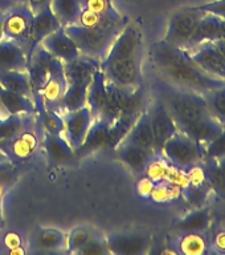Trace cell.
I'll list each match as a JSON object with an SVG mask.
<instances>
[{"instance_id": "cell-1", "label": "cell", "mask_w": 225, "mask_h": 255, "mask_svg": "<svg viewBox=\"0 0 225 255\" xmlns=\"http://www.w3.org/2000/svg\"><path fill=\"white\" fill-rule=\"evenodd\" d=\"M150 57L159 79L174 87L207 95L225 85L224 80L212 77L199 68L186 49L170 45L164 40L151 47Z\"/></svg>"}, {"instance_id": "cell-2", "label": "cell", "mask_w": 225, "mask_h": 255, "mask_svg": "<svg viewBox=\"0 0 225 255\" xmlns=\"http://www.w3.org/2000/svg\"><path fill=\"white\" fill-rule=\"evenodd\" d=\"M142 56V32L134 24H127L111 44L99 68L107 83L123 89H135L145 85Z\"/></svg>"}, {"instance_id": "cell-3", "label": "cell", "mask_w": 225, "mask_h": 255, "mask_svg": "<svg viewBox=\"0 0 225 255\" xmlns=\"http://www.w3.org/2000/svg\"><path fill=\"white\" fill-rule=\"evenodd\" d=\"M155 97L170 112L176 125L211 116L206 96L171 85L159 79L154 85Z\"/></svg>"}, {"instance_id": "cell-4", "label": "cell", "mask_w": 225, "mask_h": 255, "mask_svg": "<svg viewBox=\"0 0 225 255\" xmlns=\"http://www.w3.org/2000/svg\"><path fill=\"white\" fill-rule=\"evenodd\" d=\"M127 24L129 23L117 24L107 28H86L79 24H71L65 25L64 29L75 40L81 55L91 57L101 63L107 55L111 44L114 43L117 36Z\"/></svg>"}, {"instance_id": "cell-5", "label": "cell", "mask_w": 225, "mask_h": 255, "mask_svg": "<svg viewBox=\"0 0 225 255\" xmlns=\"http://www.w3.org/2000/svg\"><path fill=\"white\" fill-rule=\"evenodd\" d=\"M160 155L172 166L186 170L188 167L202 162L203 146L178 131L164 143Z\"/></svg>"}, {"instance_id": "cell-6", "label": "cell", "mask_w": 225, "mask_h": 255, "mask_svg": "<svg viewBox=\"0 0 225 255\" xmlns=\"http://www.w3.org/2000/svg\"><path fill=\"white\" fill-rule=\"evenodd\" d=\"M41 138L43 129L40 128L37 119L35 117L29 125H27L1 147V153L7 155L8 159L13 163L25 162L37 151L41 145Z\"/></svg>"}, {"instance_id": "cell-7", "label": "cell", "mask_w": 225, "mask_h": 255, "mask_svg": "<svg viewBox=\"0 0 225 255\" xmlns=\"http://www.w3.org/2000/svg\"><path fill=\"white\" fill-rule=\"evenodd\" d=\"M35 11L31 5L24 1L15 4L3 16V39H8L13 43L19 44L20 47L25 48L29 37L32 20Z\"/></svg>"}, {"instance_id": "cell-8", "label": "cell", "mask_w": 225, "mask_h": 255, "mask_svg": "<svg viewBox=\"0 0 225 255\" xmlns=\"http://www.w3.org/2000/svg\"><path fill=\"white\" fill-rule=\"evenodd\" d=\"M202 15V12L196 11L192 7L176 11L171 16L163 40L170 45L186 49Z\"/></svg>"}, {"instance_id": "cell-9", "label": "cell", "mask_w": 225, "mask_h": 255, "mask_svg": "<svg viewBox=\"0 0 225 255\" xmlns=\"http://www.w3.org/2000/svg\"><path fill=\"white\" fill-rule=\"evenodd\" d=\"M60 27H63L57 16L53 13L51 8V0H48L39 11L35 12L33 20H32L31 29H29V37L28 43L24 48L25 57H27V64L32 59V56L35 53L36 48L39 47L48 35H51L52 32L57 31Z\"/></svg>"}, {"instance_id": "cell-10", "label": "cell", "mask_w": 225, "mask_h": 255, "mask_svg": "<svg viewBox=\"0 0 225 255\" xmlns=\"http://www.w3.org/2000/svg\"><path fill=\"white\" fill-rule=\"evenodd\" d=\"M52 60H53V56L45 51L41 45H39L36 48L29 63L27 64V72L32 89V100L35 103L36 113H39L45 108L41 99V91L49 76V67H51Z\"/></svg>"}, {"instance_id": "cell-11", "label": "cell", "mask_w": 225, "mask_h": 255, "mask_svg": "<svg viewBox=\"0 0 225 255\" xmlns=\"http://www.w3.org/2000/svg\"><path fill=\"white\" fill-rule=\"evenodd\" d=\"M149 113H150V124L154 135V154L160 155L164 143L179 131L178 125L170 115V112L167 111V108L156 97L151 108H149Z\"/></svg>"}, {"instance_id": "cell-12", "label": "cell", "mask_w": 225, "mask_h": 255, "mask_svg": "<svg viewBox=\"0 0 225 255\" xmlns=\"http://www.w3.org/2000/svg\"><path fill=\"white\" fill-rule=\"evenodd\" d=\"M186 51L191 60L206 73L225 81V57L212 41L199 44Z\"/></svg>"}, {"instance_id": "cell-13", "label": "cell", "mask_w": 225, "mask_h": 255, "mask_svg": "<svg viewBox=\"0 0 225 255\" xmlns=\"http://www.w3.org/2000/svg\"><path fill=\"white\" fill-rule=\"evenodd\" d=\"M64 119V137L67 138L75 151L83 142L89 128L93 124V115L90 109L85 107L79 108L77 111L65 112L63 115Z\"/></svg>"}, {"instance_id": "cell-14", "label": "cell", "mask_w": 225, "mask_h": 255, "mask_svg": "<svg viewBox=\"0 0 225 255\" xmlns=\"http://www.w3.org/2000/svg\"><path fill=\"white\" fill-rule=\"evenodd\" d=\"M109 253L114 255H141L150 247V235L143 233H115L106 237Z\"/></svg>"}, {"instance_id": "cell-15", "label": "cell", "mask_w": 225, "mask_h": 255, "mask_svg": "<svg viewBox=\"0 0 225 255\" xmlns=\"http://www.w3.org/2000/svg\"><path fill=\"white\" fill-rule=\"evenodd\" d=\"M68 88V80L64 72V63L61 60L53 57L49 67V76L43 91H41V99L48 109H53L57 105L61 97L64 96Z\"/></svg>"}, {"instance_id": "cell-16", "label": "cell", "mask_w": 225, "mask_h": 255, "mask_svg": "<svg viewBox=\"0 0 225 255\" xmlns=\"http://www.w3.org/2000/svg\"><path fill=\"white\" fill-rule=\"evenodd\" d=\"M224 127L225 125H223L215 117L208 116V117H203L194 121L178 124V130L203 146L212 141L215 137H218Z\"/></svg>"}, {"instance_id": "cell-17", "label": "cell", "mask_w": 225, "mask_h": 255, "mask_svg": "<svg viewBox=\"0 0 225 255\" xmlns=\"http://www.w3.org/2000/svg\"><path fill=\"white\" fill-rule=\"evenodd\" d=\"M41 145L45 149L48 161L53 166H71L77 162L75 149L64 135L48 134L43 131Z\"/></svg>"}, {"instance_id": "cell-18", "label": "cell", "mask_w": 225, "mask_h": 255, "mask_svg": "<svg viewBox=\"0 0 225 255\" xmlns=\"http://www.w3.org/2000/svg\"><path fill=\"white\" fill-rule=\"evenodd\" d=\"M47 52H49L53 57L61 60L63 63H68L72 60L77 59L79 52L77 44L71 36L68 35L64 27H60L57 31L52 32L40 44Z\"/></svg>"}, {"instance_id": "cell-19", "label": "cell", "mask_w": 225, "mask_h": 255, "mask_svg": "<svg viewBox=\"0 0 225 255\" xmlns=\"http://www.w3.org/2000/svg\"><path fill=\"white\" fill-rule=\"evenodd\" d=\"M220 39H225V17L203 13L186 49H191L199 44Z\"/></svg>"}, {"instance_id": "cell-20", "label": "cell", "mask_w": 225, "mask_h": 255, "mask_svg": "<svg viewBox=\"0 0 225 255\" xmlns=\"http://www.w3.org/2000/svg\"><path fill=\"white\" fill-rule=\"evenodd\" d=\"M110 130V124L106 123L103 119H94L93 124L89 128L83 142L75 150L77 159H81L86 155L91 154L97 150H105L107 137Z\"/></svg>"}, {"instance_id": "cell-21", "label": "cell", "mask_w": 225, "mask_h": 255, "mask_svg": "<svg viewBox=\"0 0 225 255\" xmlns=\"http://www.w3.org/2000/svg\"><path fill=\"white\" fill-rule=\"evenodd\" d=\"M114 150L119 161H122L126 166L130 167L131 171L137 175L145 174L147 165L155 155L154 151L126 142H121Z\"/></svg>"}, {"instance_id": "cell-22", "label": "cell", "mask_w": 225, "mask_h": 255, "mask_svg": "<svg viewBox=\"0 0 225 255\" xmlns=\"http://www.w3.org/2000/svg\"><path fill=\"white\" fill-rule=\"evenodd\" d=\"M107 101V83L101 68L93 75L91 83L87 88L86 107L90 109L93 119H99Z\"/></svg>"}, {"instance_id": "cell-23", "label": "cell", "mask_w": 225, "mask_h": 255, "mask_svg": "<svg viewBox=\"0 0 225 255\" xmlns=\"http://www.w3.org/2000/svg\"><path fill=\"white\" fill-rule=\"evenodd\" d=\"M122 142L133 143L137 146H141L147 150L154 151V135L150 124V113L149 109H145L142 115L139 116L138 120L127 131L126 137L122 139Z\"/></svg>"}, {"instance_id": "cell-24", "label": "cell", "mask_w": 225, "mask_h": 255, "mask_svg": "<svg viewBox=\"0 0 225 255\" xmlns=\"http://www.w3.org/2000/svg\"><path fill=\"white\" fill-rule=\"evenodd\" d=\"M27 71V57L23 47L8 39L0 40V72Z\"/></svg>"}, {"instance_id": "cell-25", "label": "cell", "mask_w": 225, "mask_h": 255, "mask_svg": "<svg viewBox=\"0 0 225 255\" xmlns=\"http://www.w3.org/2000/svg\"><path fill=\"white\" fill-rule=\"evenodd\" d=\"M0 104L5 115H36V107L32 97L1 88Z\"/></svg>"}, {"instance_id": "cell-26", "label": "cell", "mask_w": 225, "mask_h": 255, "mask_svg": "<svg viewBox=\"0 0 225 255\" xmlns=\"http://www.w3.org/2000/svg\"><path fill=\"white\" fill-rule=\"evenodd\" d=\"M67 234L57 229H39L32 235L31 245L37 251H56L65 247Z\"/></svg>"}, {"instance_id": "cell-27", "label": "cell", "mask_w": 225, "mask_h": 255, "mask_svg": "<svg viewBox=\"0 0 225 255\" xmlns=\"http://www.w3.org/2000/svg\"><path fill=\"white\" fill-rule=\"evenodd\" d=\"M178 253L184 255H203L210 251V242L204 231H188L179 234Z\"/></svg>"}, {"instance_id": "cell-28", "label": "cell", "mask_w": 225, "mask_h": 255, "mask_svg": "<svg viewBox=\"0 0 225 255\" xmlns=\"http://www.w3.org/2000/svg\"><path fill=\"white\" fill-rule=\"evenodd\" d=\"M211 223V211L208 207H198L190 214L183 217L174 225V230L179 234L188 231H206Z\"/></svg>"}, {"instance_id": "cell-29", "label": "cell", "mask_w": 225, "mask_h": 255, "mask_svg": "<svg viewBox=\"0 0 225 255\" xmlns=\"http://www.w3.org/2000/svg\"><path fill=\"white\" fill-rule=\"evenodd\" d=\"M36 115H7L0 119V151L17 133L35 120Z\"/></svg>"}, {"instance_id": "cell-30", "label": "cell", "mask_w": 225, "mask_h": 255, "mask_svg": "<svg viewBox=\"0 0 225 255\" xmlns=\"http://www.w3.org/2000/svg\"><path fill=\"white\" fill-rule=\"evenodd\" d=\"M0 85L4 89L32 97L31 83L27 71L13 69V71L0 72Z\"/></svg>"}, {"instance_id": "cell-31", "label": "cell", "mask_w": 225, "mask_h": 255, "mask_svg": "<svg viewBox=\"0 0 225 255\" xmlns=\"http://www.w3.org/2000/svg\"><path fill=\"white\" fill-rule=\"evenodd\" d=\"M51 8L63 27L78 23L82 9L81 0H51Z\"/></svg>"}, {"instance_id": "cell-32", "label": "cell", "mask_w": 225, "mask_h": 255, "mask_svg": "<svg viewBox=\"0 0 225 255\" xmlns=\"http://www.w3.org/2000/svg\"><path fill=\"white\" fill-rule=\"evenodd\" d=\"M204 178L210 185L211 190L215 191L220 198L225 199V177L219 167L216 159H203Z\"/></svg>"}, {"instance_id": "cell-33", "label": "cell", "mask_w": 225, "mask_h": 255, "mask_svg": "<svg viewBox=\"0 0 225 255\" xmlns=\"http://www.w3.org/2000/svg\"><path fill=\"white\" fill-rule=\"evenodd\" d=\"M36 119L44 133L64 135V119L59 112L44 108L43 111L36 113Z\"/></svg>"}, {"instance_id": "cell-34", "label": "cell", "mask_w": 225, "mask_h": 255, "mask_svg": "<svg viewBox=\"0 0 225 255\" xmlns=\"http://www.w3.org/2000/svg\"><path fill=\"white\" fill-rule=\"evenodd\" d=\"M122 23H129V19L127 17L113 19V17H109V16L101 15V13H97V12L89 11V9L82 8L77 24L86 28H107Z\"/></svg>"}, {"instance_id": "cell-35", "label": "cell", "mask_w": 225, "mask_h": 255, "mask_svg": "<svg viewBox=\"0 0 225 255\" xmlns=\"http://www.w3.org/2000/svg\"><path fill=\"white\" fill-rule=\"evenodd\" d=\"M211 187L207 182L187 183L182 187V197L195 209L203 207L211 194Z\"/></svg>"}, {"instance_id": "cell-36", "label": "cell", "mask_w": 225, "mask_h": 255, "mask_svg": "<svg viewBox=\"0 0 225 255\" xmlns=\"http://www.w3.org/2000/svg\"><path fill=\"white\" fill-rule=\"evenodd\" d=\"M182 195V187L170 181H160L156 182L150 198L155 203H170Z\"/></svg>"}, {"instance_id": "cell-37", "label": "cell", "mask_w": 225, "mask_h": 255, "mask_svg": "<svg viewBox=\"0 0 225 255\" xmlns=\"http://www.w3.org/2000/svg\"><path fill=\"white\" fill-rule=\"evenodd\" d=\"M204 96H206L211 116L225 125V85Z\"/></svg>"}, {"instance_id": "cell-38", "label": "cell", "mask_w": 225, "mask_h": 255, "mask_svg": "<svg viewBox=\"0 0 225 255\" xmlns=\"http://www.w3.org/2000/svg\"><path fill=\"white\" fill-rule=\"evenodd\" d=\"M91 233L86 227H77L67 234V251L69 254H78V251L82 249L87 243V241L90 239Z\"/></svg>"}, {"instance_id": "cell-39", "label": "cell", "mask_w": 225, "mask_h": 255, "mask_svg": "<svg viewBox=\"0 0 225 255\" xmlns=\"http://www.w3.org/2000/svg\"><path fill=\"white\" fill-rule=\"evenodd\" d=\"M81 4L85 9L109 16L113 19H122L123 17L111 4V0H81Z\"/></svg>"}, {"instance_id": "cell-40", "label": "cell", "mask_w": 225, "mask_h": 255, "mask_svg": "<svg viewBox=\"0 0 225 255\" xmlns=\"http://www.w3.org/2000/svg\"><path fill=\"white\" fill-rule=\"evenodd\" d=\"M225 155V127L222 133L203 145V159H219Z\"/></svg>"}, {"instance_id": "cell-41", "label": "cell", "mask_w": 225, "mask_h": 255, "mask_svg": "<svg viewBox=\"0 0 225 255\" xmlns=\"http://www.w3.org/2000/svg\"><path fill=\"white\" fill-rule=\"evenodd\" d=\"M78 254L81 255H105L110 254L109 249H107L106 237H103L102 234L98 233H93L90 239L87 241L85 246L78 251Z\"/></svg>"}, {"instance_id": "cell-42", "label": "cell", "mask_w": 225, "mask_h": 255, "mask_svg": "<svg viewBox=\"0 0 225 255\" xmlns=\"http://www.w3.org/2000/svg\"><path fill=\"white\" fill-rule=\"evenodd\" d=\"M196 11L202 13H211V15H218L225 17V0H214L210 3L200 4L196 7H192Z\"/></svg>"}, {"instance_id": "cell-43", "label": "cell", "mask_w": 225, "mask_h": 255, "mask_svg": "<svg viewBox=\"0 0 225 255\" xmlns=\"http://www.w3.org/2000/svg\"><path fill=\"white\" fill-rule=\"evenodd\" d=\"M155 185H156V182H155L154 179H151L150 177H147V175H145V177H142V178L139 179L138 185H137V190H138V194L141 195V197H143V198H150L151 193H152V190H154Z\"/></svg>"}, {"instance_id": "cell-44", "label": "cell", "mask_w": 225, "mask_h": 255, "mask_svg": "<svg viewBox=\"0 0 225 255\" xmlns=\"http://www.w3.org/2000/svg\"><path fill=\"white\" fill-rule=\"evenodd\" d=\"M3 245L7 247L8 250H11V249H15V247L23 246V238L16 231H7L3 235Z\"/></svg>"}, {"instance_id": "cell-45", "label": "cell", "mask_w": 225, "mask_h": 255, "mask_svg": "<svg viewBox=\"0 0 225 255\" xmlns=\"http://www.w3.org/2000/svg\"><path fill=\"white\" fill-rule=\"evenodd\" d=\"M13 181H15V177H13V175H4V177H0V202H3L4 195L7 194L8 189L11 187Z\"/></svg>"}, {"instance_id": "cell-46", "label": "cell", "mask_w": 225, "mask_h": 255, "mask_svg": "<svg viewBox=\"0 0 225 255\" xmlns=\"http://www.w3.org/2000/svg\"><path fill=\"white\" fill-rule=\"evenodd\" d=\"M212 246L219 251V253H225V230L220 231L215 237L214 242H212Z\"/></svg>"}, {"instance_id": "cell-47", "label": "cell", "mask_w": 225, "mask_h": 255, "mask_svg": "<svg viewBox=\"0 0 225 255\" xmlns=\"http://www.w3.org/2000/svg\"><path fill=\"white\" fill-rule=\"evenodd\" d=\"M16 171V165L11 161L0 162V177L4 175H13Z\"/></svg>"}, {"instance_id": "cell-48", "label": "cell", "mask_w": 225, "mask_h": 255, "mask_svg": "<svg viewBox=\"0 0 225 255\" xmlns=\"http://www.w3.org/2000/svg\"><path fill=\"white\" fill-rule=\"evenodd\" d=\"M20 1H23V0H0V12L8 11L9 8L20 3Z\"/></svg>"}, {"instance_id": "cell-49", "label": "cell", "mask_w": 225, "mask_h": 255, "mask_svg": "<svg viewBox=\"0 0 225 255\" xmlns=\"http://www.w3.org/2000/svg\"><path fill=\"white\" fill-rule=\"evenodd\" d=\"M27 1L29 3V5H31L32 9H33L35 12H37L40 8L43 7L44 4L47 3L48 0H27Z\"/></svg>"}, {"instance_id": "cell-50", "label": "cell", "mask_w": 225, "mask_h": 255, "mask_svg": "<svg viewBox=\"0 0 225 255\" xmlns=\"http://www.w3.org/2000/svg\"><path fill=\"white\" fill-rule=\"evenodd\" d=\"M212 43L216 45V48H218L219 51L222 52V55L225 57V39H220V40H215V41H212Z\"/></svg>"}, {"instance_id": "cell-51", "label": "cell", "mask_w": 225, "mask_h": 255, "mask_svg": "<svg viewBox=\"0 0 225 255\" xmlns=\"http://www.w3.org/2000/svg\"><path fill=\"white\" fill-rule=\"evenodd\" d=\"M8 254H11V255H23V254H25V250H24V249H23V246L15 247V249H11V250H8Z\"/></svg>"}, {"instance_id": "cell-52", "label": "cell", "mask_w": 225, "mask_h": 255, "mask_svg": "<svg viewBox=\"0 0 225 255\" xmlns=\"http://www.w3.org/2000/svg\"><path fill=\"white\" fill-rule=\"evenodd\" d=\"M216 161H218L219 167H220V169H222L223 174H224V177H225V155H224V157H222V158L216 159Z\"/></svg>"}, {"instance_id": "cell-53", "label": "cell", "mask_w": 225, "mask_h": 255, "mask_svg": "<svg viewBox=\"0 0 225 255\" xmlns=\"http://www.w3.org/2000/svg\"><path fill=\"white\" fill-rule=\"evenodd\" d=\"M3 16L4 12H0V40L3 39Z\"/></svg>"}, {"instance_id": "cell-54", "label": "cell", "mask_w": 225, "mask_h": 255, "mask_svg": "<svg viewBox=\"0 0 225 255\" xmlns=\"http://www.w3.org/2000/svg\"><path fill=\"white\" fill-rule=\"evenodd\" d=\"M4 229V219H3V211H1V202H0V231Z\"/></svg>"}, {"instance_id": "cell-55", "label": "cell", "mask_w": 225, "mask_h": 255, "mask_svg": "<svg viewBox=\"0 0 225 255\" xmlns=\"http://www.w3.org/2000/svg\"><path fill=\"white\" fill-rule=\"evenodd\" d=\"M5 161H9V159H8L7 155L0 151V162H5Z\"/></svg>"}, {"instance_id": "cell-56", "label": "cell", "mask_w": 225, "mask_h": 255, "mask_svg": "<svg viewBox=\"0 0 225 255\" xmlns=\"http://www.w3.org/2000/svg\"><path fill=\"white\" fill-rule=\"evenodd\" d=\"M5 116H7V115H5V113H4V112L0 109V119H3V117H5Z\"/></svg>"}, {"instance_id": "cell-57", "label": "cell", "mask_w": 225, "mask_h": 255, "mask_svg": "<svg viewBox=\"0 0 225 255\" xmlns=\"http://www.w3.org/2000/svg\"><path fill=\"white\" fill-rule=\"evenodd\" d=\"M1 88H3V87L0 85V91H1ZM0 109H1V104H0ZM1 111H3V109H1Z\"/></svg>"}]
</instances>
